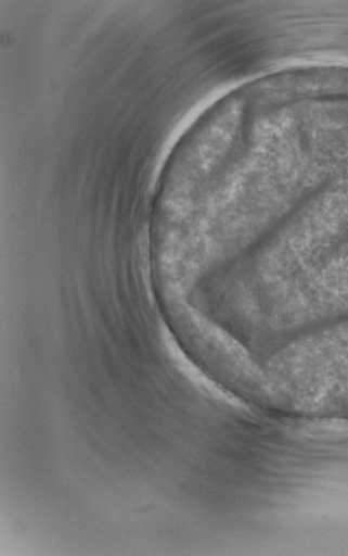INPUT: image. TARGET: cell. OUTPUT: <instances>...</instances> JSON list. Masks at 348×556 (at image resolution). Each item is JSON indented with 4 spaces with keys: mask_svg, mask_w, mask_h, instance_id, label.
Returning a JSON list of instances; mask_svg holds the SVG:
<instances>
[{
    "mask_svg": "<svg viewBox=\"0 0 348 556\" xmlns=\"http://www.w3.org/2000/svg\"><path fill=\"white\" fill-rule=\"evenodd\" d=\"M270 368L293 409L348 415V323L298 340Z\"/></svg>",
    "mask_w": 348,
    "mask_h": 556,
    "instance_id": "1",
    "label": "cell"
}]
</instances>
